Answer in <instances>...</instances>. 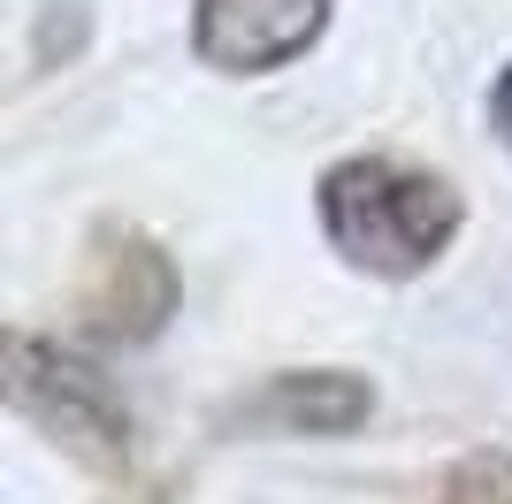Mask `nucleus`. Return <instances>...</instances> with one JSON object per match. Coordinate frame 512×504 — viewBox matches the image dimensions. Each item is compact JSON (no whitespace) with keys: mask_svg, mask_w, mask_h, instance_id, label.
<instances>
[{"mask_svg":"<svg viewBox=\"0 0 512 504\" xmlns=\"http://www.w3.org/2000/svg\"><path fill=\"white\" fill-rule=\"evenodd\" d=\"M329 245L367 275H421L459 237V191L428 168H398L383 153L337 161L314 191Z\"/></svg>","mask_w":512,"mask_h":504,"instance_id":"obj_1","label":"nucleus"},{"mask_svg":"<svg viewBox=\"0 0 512 504\" xmlns=\"http://www.w3.org/2000/svg\"><path fill=\"white\" fill-rule=\"evenodd\" d=\"M8 398H16V413L39 420L54 443H69L77 459H92V466L130 459V405L85 352L16 329L8 336Z\"/></svg>","mask_w":512,"mask_h":504,"instance_id":"obj_2","label":"nucleus"},{"mask_svg":"<svg viewBox=\"0 0 512 504\" xmlns=\"http://www.w3.org/2000/svg\"><path fill=\"white\" fill-rule=\"evenodd\" d=\"M77 314H85V329L107 336V344H146V336L176 314V268H169V252L153 245L146 230H115V222H107V230L92 237Z\"/></svg>","mask_w":512,"mask_h":504,"instance_id":"obj_3","label":"nucleus"},{"mask_svg":"<svg viewBox=\"0 0 512 504\" xmlns=\"http://www.w3.org/2000/svg\"><path fill=\"white\" fill-rule=\"evenodd\" d=\"M321 31H329V0H199V16H192L199 62L230 69V77L299 62Z\"/></svg>","mask_w":512,"mask_h":504,"instance_id":"obj_4","label":"nucleus"},{"mask_svg":"<svg viewBox=\"0 0 512 504\" xmlns=\"http://www.w3.org/2000/svg\"><path fill=\"white\" fill-rule=\"evenodd\" d=\"M375 413V390L344 367H306V375H268V390L237 405V428H268V436H352Z\"/></svg>","mask_w":512,"mask_h":504,"instance_id":"obj_5","label":"nucleus"},{"mask_svg":"<svg viewBox=\"0 0 512 504\" xmlns=\"http://www.w3.org/2000/svg\"><path fill=\"white\" fill-rule=\"evenodd\" d=\"M436 504H512V451H467L444 474Z\"/></svg>","mask_w":512,"mask_h":504,"instance_id":"obj_6","label":"nucleus"},{"mask_svg":"<svg viewBox=\"0 0 512 504\" xmlns=\"http://www.w3.org/2000/svg\"><path fill=\"white\" fill-rule=\"evenodd\" d=\"M490 123H497V138L512 146V69H497V84H490Z\"/></svg>","mask_w":512,"mask_h":504,"instance_id":"obj_7","label":"nucleus"}]
</instances>
